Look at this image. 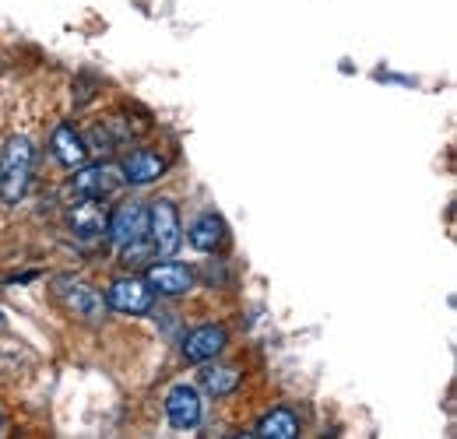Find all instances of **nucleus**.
Instances as JSON below:
<instances>
[{"instance_id": "2", "label": "nucleus", "mask_w": 457, "mask_h": 439, "mask_svg": "<svg viewBox=\"0 0 457 439\" xmlns=\"http://www.w3.org/2000/svg\"><path fill=\"white\" fill-rule=\"evenodd\" d=\"M106 232H110V243L116 250L127 253V261L137 257L145 250V239H148V208H141V204L116 208L106 219Z\"/></svg>"}, {"instance_id": "5", "label": "nucleus", "mask_w": 457, "mask_h": 439, "mask_svg": "<svg viewBox=\"0 0 457 439\" xmlns=\"http://www.w3.org/2000/svg\"><path fill=\"white\" fill-rule=\"evenodd\" d=\"M204 415V404H201V390L190 384L172 386L166 393V418H170L172 429H194Z\"/></svg>"}, {"instance_id": "4", "label": "nucleus", "mask_w": 457, "mask_h": 439, "mask_svg": "<svg viewBox=\"0 0 457 439\" xmlns=\"http://www.w3.org/2000/svg\"><path fill=\"white\" fill-rule=\"evenodd\" d=\"M152 299H155L152 285L145 277H134V275L116 277L113 285H110V292H106V306L116 310V313H127V317L148 313L152 310Z\"/></svg>"}, {"instance_id": "17", "label": "nucleus", "mask_w": 457, "mask_h": 439, "mask_svg": "<svg viewBox=\"0 0 457 439\" xmlns=\"http://www.w3.org/2000/svg\"><path fill=\"white\" fill-rule=\"evenodd\" d=\"M0 436H4V418H0Z\"/></svg>"}, {"instance_id": "13", "label": "nucleus", "mask_w": 457, "mask_h": 439, "mask_svg": "<svg viewBox=\"0 0 457 439\" xmlns=\"http://www.w3.org/2000/svg\"><path fill=\"white\" fill-rule=\"evenodd\" d=\"M253 436L295 439L299 436V415H295L292 408H275L271 415H264V418H261V426H257V433H253Z\"/></svg>"}, {"instance_id": "7", "label": "nucleus", "mask_w": 457, "mask_h": 439, "mask_svg": "<svg viewBox=\"0 0 457 439\" xmlns=\"http://www.w3.org/2000/svg\"><path fill=\"white\" fill-rule=\"evenodd\" d=\"M228 334L226 327H219V324H204V327L190 330L187 337H183V359L187 362H212L222 348H226Z\"/></svg>"}, {"instance_id": "9", "label": "nucleus", "mask_w": 457, "mask_h": 439, "mask_svg": "<svg viewBox=\"0 0 457 439\" xmlns=\"http://www.w3.org/2000/svg\"><path fill=\"white\" fill-rule=\"evenodd\" d=\"M145 281L152 285V292H159V295H183L190 285H194V277L187 271V264H152L148 271H145Z\"/></svg>"}, {"instance_id": "15", "label": "nucleus", "mask_w": 457, "mask_h": 439, "mask_svg": "<svg viewBox=\"0 0 457 439\" xmlns=\"http://www.w3.org/2000/svg\"><path fill=\"white\" fill-rule=\"evenodd\" d=\"M201 366H204L201 369V386L212 397H226V393H232L239 386V373L232 366H208V362H201Z\"/></svg>"}, {"instance_id": "14", "label": "nucleus", "mask_w": 457, "mask_h": 439, "mask_svg": "<svg viewBox=\"0 0 457 439\" xmlns=\"http://www.w3.org/2000/svg\"><path fill=\"white\" fill-rule=\"evenodd\" d=\"M71 225H74V236L81 239H99L106 232V211L99 208V201H85L81 208L71 211Z\"/></svg>"}, {"instance_id": "16", "label": "nucleus", "mask_w": 457, "mask_h": 439, "mask_svg": "<svg viewBox=\"0 0 457 439\" xmlns=\"http://www.w3.org/2000/svg\"><path fill=\"white\" fill-rule=\"evenodd\" d=\"M4 330H7V317H4V313H0V334H4Z\"/></svg>"}, {"instance_id": "12", "label": "nucleus", "mask_w": 457, "mask_h": 439, "mask_svg": "<svg viewBox=\"0 0 457 439\" xmlns=\"http://www.w3.org/2000/svg\"><path fill=\"white\" fill-rule=\"evenodd\" d=\"M190 246H197L201 253H215L226 246V225L219 215H201V219L190 225Z\"/></svg>"}, {"instance_id": "11", "label": "nucleus", "mask_w": 457, "mask_h": 439, "mask_svg": "<svg viewBox=\"0 0 457 439\" xmlns=\"http://www.w3.org/2000/svg\"><path fill=\"white\" fill-rule=\"evenodd\" d=\"M67 306L81 317V320H88V324H103L106 320V299L96 292V288H88V285H74L71 292H67Z\"/></svg>"}, {"instance_id": "8", "label": "nucleus", "mask_w": 457, "mask_h": 439, "mask_svg": "<svg viewBox=\"0 0 457 439\" xmlns=\"http://www.w3.org/2000/svg\"><path fill=\"white\" fill-rule=\"evenodd\" d=\"M162 172H166V159H162L159 152H152V148L134 152V155L123 162V169H120L123 183H130V186H148V183H155Z\"/></svg>"}, {"instance_id": "3", "label": "nucleus", "mask_w": 457, "mask_h": 439, "mask_svg": "<svg viewBox=\"0 0 457 439\" xmlns=\"http://www.w3.org/2000/svg\"><path fill=\"white\" fill-rule=\"evenodd\" d=\"M148 243L159 257H172L183 246V225H179V211L170 197H159L148 204Z\"/></svg>"}, {"instance_id": "10", "label": "nucleus", "mask_w": 457, "mask_h": 439, "mask_svg": "<svg viewBox=\"0 0 457 439\" xmlns=\"http://www.w3.org/2000/svg\"><path fill=\"white\" fill-rule=\"evenodd\" d=\"M54 155H57L63 165H71V169H81V165L88 162V145H85V137L74 130V127H67V123H60L57 130H54Z\"/></svg>"}, {"instance_id": "1", "label": "nucleus", "mask_w": 457, "mask_h": 439, "mask_svg": "<svg viewBox=\"0 0 457 439\" xmlns=\"http://www.w3.org/2000/svg\"><path fill=\"white\" fill-rule=\"evenodd\" d=\"M32 141L29 137H11L4 145V155H0V197L4 204H18L29 190V176H32Z\"/></svg>"}, {"instance_id": "6", "label": "nucleus", "mask_w": 457, "mask_h": 439, "mask_svg": "<svg viewBox=\"0 0 457 439\" xmlns=\"http://www.w3.org/2000/svg\"><path fill=\"white\" fill-rule=\"evenodd\" d=\"M120 183H123V179H120V169H113V165H85V169L71 179V190H74V197H81V201H103V197L113 194Z\"/></svg>"}]
</instances>
